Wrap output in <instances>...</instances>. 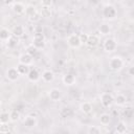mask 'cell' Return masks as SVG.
I'll list each match as a JSON object with an SVG mask.
<instances>
[{"instance_id": "6da1fadb", "label": "cell", "mask_w": 134, "mask_h": 134, "mask_svg": "<svg viewBox=\"0 0 134 134\" xmlns=\"http://www.w3.org/2000/svg\"><path fill=\"white\" fill-rule=\"evenodd\" d=\"M122 66H124V61H122V59L119 58V57H113V58L110 60V62H109V67H110V69L113 70V71H118V70H120V69L122 68Z\"/></svg>"}, {"instance_id": "7a4b0ae2", "label": "cell", "mask_w": 134, "mask_h": 134, "mask_svg": "<svg viewBox=\"0 0 134 134\" xmlns=\"http://www.w3.org/2000/svg\"><path fill=\"white\" fill-rule=\"evenodd\" d=\"M103 16L106 19H114L116 17V8L111 4L105 5L103 8Z\"/></svg>"}, {"instance_id": "3957f363", "label": "cell", "mask_w": 134, "mask_h": 134, "mask_svg": "<svg viewBox=\"0 0 134 134\" xmlns=\"http://www.w3.org/2000/svg\"><path fill=\"white\" fill-rule=\"evenodd\" d=\"M67 43L70 47L72 48H79L82 44L81 42V39H80V36L76 35V34H72L70 35L68 38H67Z\"/></svg>"}, {"instance_id": "277c9868", "label": "cell", "mask_w": 134, "mask_h": 134, "mask_svg": "<svg viewBox=\"0 0 134 134\" xmlns=\"http://www.w3.org/2000/svg\"><path fill=\"white\" fill-rule=\"evenodd\" d=\"M32 44L39 49V48H42L45 44V37L42 32H36L35 36H34V39H32Z\"/></svg>"}, {"instance_id": "5b68a950", "label": "cell", "mask_w": 134, "mask_h": 134, "mask_svg": "<svg viewBox=\"0 0 134 134\" xmlns=\"http://www.w3.org/2000/svg\"><path fill=\"white\" fill-rule=\"evenodd\" d=\"M113 102H114V98H113V96L110 94V93H108V92H104L102 95H100V103H102V105L104 106V107H110L112 104H113Z\"/></svg>"}, {"instance_id": "8992f818", "label": "cell", "mask_w": 134, "mask_h": 134, "mask_svg": "<svg viewBox=\"0 0 134 134\" xmlns=\"http://www.w3.org/2000/svg\"><path fill=\"white\" fill-rule=\"evenodd\" d=\"M20 76V73L17 69V67H9L7 70H6V77L12 81V82H15L19 79Z\"/></svg>"}, {"instance_id": "52a82bcc", "label": "cell", "mask_w": 134, "mask_h": 134, "mask_svg": "<svg viewBox=\"0 0 134 134\" xmlns=\"http://www.w3.org/2000/svg\"><path fill=\"white\" fill-rule=\"evenodd\" d=\"M116 46H117V45H116V42H115L114 39L109 38V39H106L105 42H104V49H105L106 51H108V52L114 51V50L116 49Z\"/></svg>"}, {"instance_id": "ba28073f", "label": "cell", "mask_w": 134, "mask_h": 134, "mask_svg": "<svg viewBox=\"0 0 134 134\" xmlns=\"http://www.w3.org/2000/svg\"><path fill=\"white\" fill-rule=\"evenodd\" d=\"M48 96H49V98H50L52 102H58V100L61 99V97H62V93H61V91H60L59 89H57V88H52V89L49 91Z\"/></svg>"}, {"instance_id": "9c48e42d", "label": "cell", "mask_w": 134, "mask_h": 134, "mask_svg": "<svg viewBox=\"0 0 134 134\" xmlns=\"http://www.w3.org/2000/svg\"><path fill=\"white\" fill-rule=\"evenodd\" d=\"M25 9H26V6H25L23 3H21V2H16V3H14V5H13V12H14L15 14H17V15H22V14H24V13H25Z\"/></svg>"}, {"instance_id": "30bf717a", "label": "cell", "mask_w": 134, "mask_h": 134, "mask_svg": "<svg viewBox=\"0 0 134 134\" xmlns=\"http://www.w3.org/2000/svg\"><path fill=\"white\" fill-rule=\"evenodd\" d=\"M62 80H63V83L66 86H72L75 83V76L72 73H66V74H64Z\"/></svg>"}, {"instance_id": "8fae6325", "label": "cell", "mask_w": 134, "mask_h": 134, "mask_svg": "<svg viewBox=\"0 0 134 134\" xmlns=\"http://www.w3.org/2000/svg\"><path fill=\"white\" fill-rule=\"evenodd\" d=\"M27 79L30 82H34V83L35 82H38L40 80V73H39V71L37 69H35V68L30 69L29 72L27 73Z\"/></svg>"}, {"instance_id": "7c38bea8", "label": "cell", "mask_w": 134, "mask_h": 134, "mask_svg": "<svg viewBox=\"0 0 134 134\" xmlns=\"http://www.w3.org/2000/svg\"><path fill=\"white\" fill-rule=\"evenodd\" d=\"M23 125H24L26 128H28V129L34 128V127H36V125H37V119H36V117L28 115V116L25 117V119H24V121H23Z\"/></svg>"}, {"instance_id": "4fadbf2b", "label": "cell", "mask_w": 134, "mask_h": 134, "mask_svg": "<svg viewBox=\"0 0 134 134\" xmlns=\"http://www.w3.org/2000/svg\"><path fill=\"white\" fill-rule=\"evenodd\" d=\"M19 63L21 64H25V65H30L32 63V57L30 54H28L27 52L26 53H23L19 57Z\"/></svg>"}, {"instance_id": "5bb4252c", "label": "cell", "mask_w": 134, "mask_h": 134, "mask_svg": "<svg viewBox=\"0 0 134 134\" xmlns=\"http://www.w3.org/2000/svg\"><path fill=\"white\" fill-rule=\"evenodd\" d=\"M54 79V74L51 70H45L43 71L42 73V80L45 82V83H51Z\"/></svg>"}, {"instance_id": "9a60e30c", "label": "cell", "mask_w": 134, "mask_h": 134, "mask_svg": "<svg viewBox=\"0 0 134 134\" xmlns=\"http://www.w3.org/2000/svg\"><path fill=\"white\" fill-rule=\"evenodd\" d=\"M98 42H99V40H98V37L96 35H89L88 41H87L86 44L89 47H94V46H96L98 44Z\"/></svg>"}, {"instance_id": "2e32d148", "label": "cell", "mask_w": 134, "mask_h": 134, "mask_svg": "<svg viewBox=\"0 0 134 134\" xmlns=\"http://www.w3.org/2000/svg\"><path fill=\"white\" fill-rule=\"evenodd\" d=\"M114 102H115V104L117 106H125L126 103H127V96L125 94H122V93H119V94H117L115 96Z\"/></svg>"}, {"instance_id": "e0dca14e", "label": "cell", "mask_w": 134, "mask_h": 134, "mask_svg": "<svg viewBox=\"0 0 134 134\" xmlns=\"http://www.w3.org/2000/svg\"><path fill=\"white\" fill-rule=\"evenodd\" d=\"M12 36H13V34H10V31L7 28H1V30H0V39H1V41H3V42L8 41Z\"/></svg>"}, {"instance_id": "ac0fdd59", "label": "cell", "mask_w": 134, "mask_h": 134, "mask_svg": "<svg viewBox=\"0 0 134 134\" xmlns=\"http://www.w3.org/2000/svg\"><path fill=\"white\" fill-rule=\"evenodd\" d=\"M12 34H13L15 37L20 38V37H22V36L24 35V27H23L22 25H16V26L13 28Z\"/></svg>"}, {"instance_id": "d6986e66", "label": "cell", "mask_w": 134, "mask_h": 134, "mask_svg": "<svg viewBox=\"0 0 134 134\" xmlns=\"http://www.w3.org/2000/svg\"><path fill=\"white\" fill-rule=\"evenodd\" d=\"M17 69H18L19 73H20V74H22V75H27V73H28V72H29V70H30L28 65L21 64V63H19V64L17 65Z\"/></svg>"}, {"instance_id": "ffe728a7", "label": "cell", "mask_w": 134, "mask_h": 134, "mask_svg": "<svg viewBox=\"0 0 134 134\" xmlns=\"http://www.w3.org/2000/svg\"><path fill=\"white\" fill-rule=\"evenodd\" d=\"M80 108H81V111H82L83 113H86V114H88V113H90V112L92 111V105H91L89 102H84V103H82Z\"/></svg>"}, {"instance_id": "44dd1931", "label": "cell", "mask_w": 134, "mask_h": 134, "mask_svg": "<svg viewBox=\"0 0 134 134\" xmlns=\"http://www.w3.org/2000/svg\"><path fill=\"white\" fill-rule=\"evenodd\" d=\"M110 120H111V116H110L108 113H103V114H100V116H99V121H100V124H102L103 126L109 125Z\"/></svg>"}, {"instance_id": "7402d4cb", "label": "cell", "mask_w": 134, "mask_h": 134, "mask_svg": "<svg viewBox=\"0 0 134 134\" xmlns=\"http://www.w3.org/2000/svg\"><path fill=\"white\" fill-rule=\"evenodd\" d=\"M40 15L43 18H49L51 16V8L48 7V6H42L41 12H40Z\"/></svg>"}, {"instance_id": "603a6c76", "label": "cell", "mask_w": 134, "mask_h": 134, "mask_svg": "<svg viewBox=\"0 0 134 134\" xmlns=\"http://www.w3.org/2000/svg\"><path fill=\"white\" fill-rule=\"evenodd\" d=\"M25 14H26V16L28 18H30V17H32V16H35L37 14V8L34 5H27L26 9H25Z\"/></svg>"}, {"instance_id": "cb8c5ba5", "label": "cell", "mask_w": 134, "mask_h": 134, "mask_svg": "<svg viewBox=\"0 0 134 134\" xmlns=\"http://www.w3.org/2000/svg\"><path fill=\"white\" fill-rule=\"evenodd\" d=\"M98 30H99V32H100L102 35L106 36V35H109V34H110V30H111V29H110V26H109L108 24L103 23V24H100Z\"/></svg>"}, {"instance_id": "d4e9b609", "label": "cell", "mask_w": 134, "mask_h": 134, "mask_svg": "<svg viewBox=\"0 0 134 134\" xmlns=\"http://www.w3.org/2000/svg\"><path fill=\"white\" fill-rule=\"evenodd\" d=\"M18 42H19L18 37H15V36L13 35V36L9 38V40L7 41V46L10 47V48H13V47H15V46L18 45Z\"/></svg>"}, {"instance_id": "484cf974", "label": "cell", "mask_w": 134, "mask_h": 134, "mask_svg": "<svg viewBox=\"0 0 134 134\" xmlns=\"http://www.w3.org/2000/svg\"><path fill=\"white\" fill-rule=\"evenodd\" d=\"M8 120H10L9 113L8 112H2L0 114V124H7Z\"/></svg>"}, {"instance_id": "4316f807", "label": "cell", "mask_w": 134, "mask_h": 134, "mask_svg": "<svg viewBox=\"0 0 134 134\" xmlns=\"http://www.w3.org/2000/svg\"><path fill=\"white\" fill-rule=\"evenodd\" d=\"M72 114H73V111L70 109V108H64V109H62V111H61V116L62 117H71L72 116Z\"/></svg>"}, {"instance_id": "83f0119b", "label": "cell", "mask_w": 134, "mask_h": 134, "mask_svg": "<svg viewBox=\"0 0 134 134\" xmlns=\"http://www.w3.org/2000/svg\"><path fill=\"white\" fill-rule=\"evenodd\" d=\"M126 131H127V126H126L122 121H120V122L116 126L115 132H116V133H119V134H122V133H125Z\"/></svg>"}, {"instance_id": "f1b7e54d", "label": "cell", "mask_w": 134, "mask_h": 134, "mask_svg": "<svg viewBox=\"0 0 134 134\" xmlns=\"http://www.w3.org/2000/svg\"><path fill=\"white\" fill-rule=\"evenodd\" d=\"M26 52H27L28 54H30L31 57H34V55L37 54V52H38V48H37L34 44H31V45H29V46L26 48Z\"/></svg>"}, {"instance_id": "f546056e", "label": "cell", "mask_w": 134, "mask_h": 134, "mask_svg": "<svg viewBox=\"0 0 134 134\" xmlns=\"http://www.w3.org/2000/svg\"><path fill=\"white\" fill-rule=\"evenodd\" d=\"M9 117H10V120L12 121H17L20 117V112L17 110H13L10 113H9Z\"/></svg>"}, {"instance_id": "4dcf8cb0", "label": "cell", "mask_w": 134, "mask_h": 134, "mask_svg": "<svg viewBox=\"0 0 134 134\" xmlns=\"http://www.w3.org/2000/svg\"><path fill=\"white\" fill-rule=\"evenodd\" d=\"M88 133L89 134H99L100 133V129L95 127V126H91L88 128Z\"/></svg>"}, {"instance_id": "1f68e13d", "label": "cell", "mask_w": 134, "mask_h": 134, "mask_svg": "<svg viewBox=\"0 0 134 134\" xmlns=\"http://www.w3.org/2000/svg\"><path fill=\"white\" fill-rule=\"evenodd\" d=\"M53 3V0H41V5L42 6H48L51 7Z\"/></svg>"}, {"instance_id": "d6a6232c", "label": "cell", "mask_w": 134, "mask_h": 134, "mask_svg": "<svg viewBox=\"0 0 134 134\" xmlns=\"http://www.w3.org/2000/svg\"><path fill=\"white\" fill-rule=\"evenodd\" d=\"M79 36H80V39H81L82 44H86L87 41H88V37H89V35H87V34H81V35H79Z\"/></svg>"}, {"instance_id": "836d02e7", "label": "cell", "mask_w": 134, "mask_h": 134, "mask_svg": "<svg viewBox=\"0 0 134 134\" xmlns=\"http://www.w3.org/2000/svg\"><path fill=\"white\" fill-rule=\"evenodd\" d=\"M40 16H41V15H39V14L37 13L35 16H32V17H30V18H28V19H29L30 21H38V20L40 19Z\"/></svg>"}, {"instance_id": "e575fe53", "label": "cell", "mask_w": 134, "mask_h": 134, "mask_svg": "<svg viewBox=\"0 0 134 134\" xmlns=\"http://www.w3.org/2000/svg\"><path fill=\"white\" fill-rule=\"evenodd\" d=\"M128 73H129L131 76H134V66H132V67H130V68H129Z\"/></svg>"}, {"instance_id": "d590c367", "label": "cell", "mask_w": 134, "mask_h": 134, "mask_svg": "<svg viewBox=\"0 0 134 134\" xmlns=\"http://www.w3.org/2000/svg\"><path fill=\"white\" fill-rule=\"evenodd\" d=\"M2 2L4 4H6V5H9V4H12L14 2V0H2Z\"/></svg>"}]
</instances>
